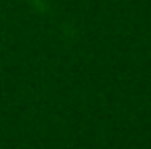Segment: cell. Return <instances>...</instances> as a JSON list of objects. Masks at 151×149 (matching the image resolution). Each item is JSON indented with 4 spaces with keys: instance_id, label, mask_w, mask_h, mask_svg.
<instances>
[]
</instances>
